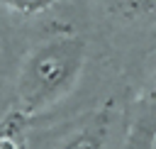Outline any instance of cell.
I'll return each mask as SVG.
<instances>
[{
	"mask_svg": "<svg viewBox=\"0 0 156 149\" xmlns=\"http://www.w3.org/2000/svg\"><path fill=\"white\" fill-rule=\"evenodd\" d=\"M85 64V39L78 34H56L37 44L22 61L17 85H15V107L32 117L61 98H66L83 71Z\"/></svg>",
	"mask_w": 156,
	"mask_h": 149,
	"instance_id": "6da1fadb",
	"label": "cell"
},
{
	"mask_svg": "<svg viewBox=\"0 0 156 149\" xmlns=\"http://www.w3.org/2000/svg\"><path fill=\"white\" fill-rule=\"evenodd\" d=\"M122 149H156V71L127 107Z\"/></svg>",
	"mask_w": 156,
	"mask_h": 149,
	"instance_id": "7a4b0ae2",
	"label": "cell"
},
{
	"mask_svg": "<svg viewBox=\"0 0 156 149\" xmlns=\"http://www.w3.org/2000/svg\"><path fill=\"white\" fill-rule=\"evenodd\" d=\"M112 120H115V107L112 103H105L88 112L80 125H76L56 149H107L110 132H112Z\"/></svg>",
	"mask_w": 156,
	"mask_h": 149,
	"instance_id": "3957f363",
	"label": "cell"
},
{
	"mask_svg": "<svg viewBox=\"0 0 156 149\" xmlns=\"http://www.w3.org/2000/svg\"><path fill=\"white\" fill-rule=\"evenodd\" d=\"M27 115L12 107L0 120V149H29L27 147Z\"/></svg>",
	"mask_w": 156,
	"mask_h": 149,
	"instance_id": "277c9868",
	"label": "cell"
},
{
	"mask_svg": "<svg viewBox=\"0 0 156 149\" xmlns=\"http://www.w3.org/2000/svg\"><path fill=\"white\" fill-rule=\"evenodd\" d=\"M115 10L124 20H154L156 17V0H112Z\"/></svg>",
	"mask_w": 156,
	"mask_h": 149,
	"instance_id": "5b68a950",
	"label": "cell"
},
{
	"mask_svg": "<svg viewBox=\"0 0 156 149\" xmlns=\"http://www.w3.org/2000/svg\"><path fill=\"white\" fill-rule=\"evenodd\" d=\"M0 5L15 10V12H20V15L32 17V15H41V12L51 10V7L56 5V0H0Z\"/></svg>",
	"mask_w": 156,
	"mask_h": 149,
	"instance_id": "8992f818",
	"label": "cell"
}]
</instances>
